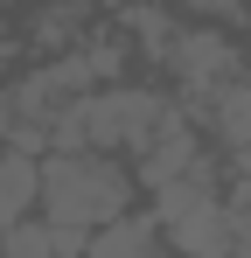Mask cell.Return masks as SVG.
Instances as JSON below:
<instances>
[{
  "label": "cell",
  "instance_id": "6da1fadb",
  "mask_svg": "<svg viewBox=\"0 0 251 258\" xmlns=\"http://www.w3.org/2000/svg\"><path fill=\"white\" fill-rule=\"evenodd\" d=\"M140 168L126 154H42V216L49 223H77V230H105L133 210Z\"/></svg>",
  "mask_w": 251,
  "mask_h": 258
},
{
  "label": "cell",
  "instance_id": "7a4b0ae2",
  "mask_svg": "<svg viewBox=\"0 0 251 258\" xmlns=\"http://www.w3.org/2000/svg\"><path fill=\"white\" fill-rule=\"evenodd\" d=\"M167 63L189 77V98H196V105H209V98H216L223 84H237V77L251 70V56L230 42V35H216V28H181Z\"/></svg>",
  "mask_w": 251,
  "mask_h": 258
},
{
  "label": "cell",
  "instance_id": "3957f363",
  "mask_svg": "<svg viewBox=\"0 0 251 258\" xmlns=\"http://www.w3.org/2000/svg\"><path fill=\"white\" fill-rule=\"evenodd\" d=\"M84 258H174V244H167V223L154 210H126L119 223L91 230V251Z\"/></svg>",
  "mask_w": 251,
  "mask_h": 258
},
{
  "label": "cell",
  "instance_id": "277c9868",
  "mask_svg": "<svg viewBox=\"0 0 251 258\" xmlns=\"http://www.w3.org/2000/svg\"><path fill=\"white\" fill-rule=\"evenodd\" d=\"M167 244H174V258H230L237 251V223H230L223 203H209V210L167 223Z\"/></svg>",
  "mask_w": 251,
  "mask_h": 258
},
{
  "label": "cell",
  "instance_id": "5b68a950",
  "mask_svg": "<svg viewBox=\"0 0 251 258\" xmlns=\"http://www.w3.org/2000/svg\"><path fill=\"white\" fill-rule=\"evenodd\" d=\"M28 210H42V161L21 154V147H7L0 154V230L21 223Z\"/></svg>",
  "mask_w": 251,
  "mask_h": 258
},
{
  "label": "cell",
  "instance_id": "8992f818",
  "mask_svg": "<svg viewBox=\"0 0 251 258\" xmlns=\"http://www.w3.org/2000/svg\"><path fill=\"white\" fill-rule=\"evenodd\" d=\"M119 21H126V35H140L147 56H174V35H181V28H174V14H167L161 0H133Z\"/></svg>",
  "mask_w": 251,
  "mask_h": 258
},
{
  "label": "cell",
  "instance_id": "52a82bcc",
  "mask_svg": "<svg viewBox=\"0 0 251 258\" xmlns=\"http://www.w3.org/2000/svg\"><path fill=\"white\" fill-rule=\"evenodd\" d=\"M174 7H189L196 21H244L251 28V14H244V0H174Z\"/></svg>",
  "mask_w": 251,
  "mask_h": 258
},
{
  "label": "cell",
  "instance_id": "ba28073f",
  "mask_svg": "<svg viewBox=\"0 0 251 258\" xmlns=\"http://www.w3.org/2000/svg\"><path fill=\"white\" fill-rule=\"evenodd\" d=\"M223 210H230L237 230H251V174H230V181H223Z\"/></svg>",
  "mask_w": 251,
  "mask_h": 258
},
{
  "label": "cell",
  "instance_id": "9c48e42d",
  "mask_svg": "<svg viewBox=\"0 0 251 258\" xmlns=\"http://www.w3.org/2000/svg\"><path fill=\"white\" fill-rule=\"evenodd\" d=\"M230 258H244V251H230Z\"/></svg>",
  "mask_w": 251,
  "mask_h": 258
}]
</instances>
